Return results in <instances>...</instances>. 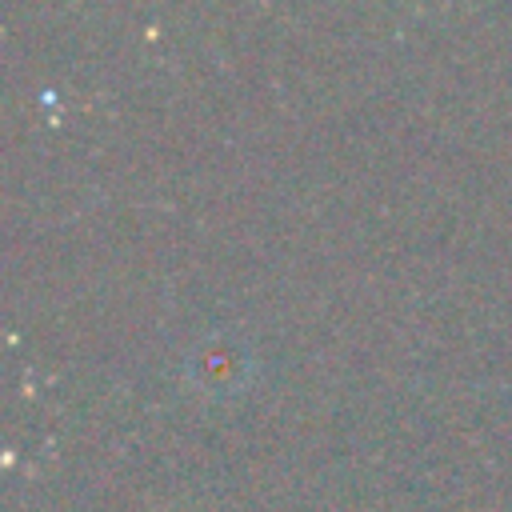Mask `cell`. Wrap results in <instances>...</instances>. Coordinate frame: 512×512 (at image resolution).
I'll list each match as a JSON object with an SVG mask.
<instances>
[{
	"label": "cell",
	"mask_w": 512,
	"mask_h": 512,
	"mask_svg": "<svg viewBox=\"0 0 512 512\" xmlns=\"http://www.w3.org/2000/svg\"><path fill=\"white\" fill-rule=\"evenodd\" d=\"M188 376L196 380V388L216 392V396L240 392V388L248 384V376H252V356H248V348H240L232 336L216 332V336H208V340H200V344L192 348V356H188Z\"/></svg>",
	"instance_id": "cell-1"
}]
</instances>
